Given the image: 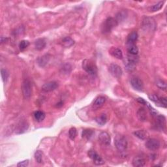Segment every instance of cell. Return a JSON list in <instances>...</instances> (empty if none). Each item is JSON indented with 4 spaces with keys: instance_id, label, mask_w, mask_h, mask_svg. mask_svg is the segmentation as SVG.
I'll list each match as a JSON object with an SVG mask.
<instances>
[{
    "instance_id": "ba28073f",
    "label": "cell",
    "mask_w": 167,
    "mask_h": 167,
    "mask_svg": "<svg viewBox=\"0 0 167 167\" xmlns=\"http://www.w3.org/2000/svg\"><path fill=\"white\" fill-rule=\"evenodd\" d=\"M131 85L132 86L134 90L138 91H141L143 90L144 84L138 77H133L131 80Z\"/></svg>"
},
{
    "instance_id": "d590c367",
    "label": "cell",
    "mask_w": 167,
    "mask_h": 167,
    "mask_svg": "<svg viewBox=\"0 0 167 167\" xmlns=\"http://www.w3.org/2000/svg\"><path fill=\"white\" fill-rule=\"evenodd\" d=\"M35 158L38 163H41L42 162V153L41 151H37L35 153Z\"/></svg>"
},
{
    "instance_id": "f546056e",
    "label": "cell",
    "mask_w": 167,
    "mask_h": 167,
    "mask_svg": "<svg viewBox=\"0 0 167 167\" xmlns=\"http://www.w3.org/2000/svg\"><path fill=\"white\" fill-rule=\"evenodd\" d=\"M127 13L126 11L123 10V11H121L118 13L116 17V20L118 21V22H119L125 20L127 17Z\"/></svg>"
},
{
    "instance_id": "74e56055",
    "label": "cell",
    "mask_w": 167,
    "mask_h": 167,
    "mask_svg": "<svg viewBox=\"0 0 167 167\" xmlns=\"http://www.w3.org/2000/svg\"><path fill=\"white\" fill-rule=\"evenodd\" d=\"M146 105H147V106L148 108V109H149V110H150V114H152L153 116H157V112L156 111V110L155 109H153V108L152 106H151V105L149 103H147Z\"/></svg>"
},
{
    "instance_id": "836d02e7",
    "label": "cell",
    "mask_w": 167,
    "mask_h": 167,
    "mask_svg": "<svg viewBox=\"0 0 167 167\" xmlns=\"http://www.w3.org/2000/svg\"><path fill=\"white\" fill-rule=\"evenodd\" d=\"M127 60L136 64L139 60V58L138 55H131L127 54Z\"/></svg>"
},
{
    "instance_id": "d6a6232c",
    "label": "cell",
    "mask_w": 167,
    "mask_h": 167,
    "mask_svg": "<svg viewBox=\"0 0 167 167\" xmlns=\"http://www.w3.org/2000/svg\"><path fill=\"white\" fill-rule=\"evenodd\" d=\"M156 85H157V87L159 88H160L161 90H163L165 91L166 90V82L165 81H163V80H160V79L157 80V82H156Z\"/></svg>"
},
{
    "instance_id": "d4e9b609",
    "label": "cell",
    "mask_w": 167,
    "mask_h": 167,
    "mask_svg": "<svg viewBox=\"0 0 167 167\" xmlns=\"http://www.w3.org/2000/svg\"><path fill=\"white\" fill-rule=\"evenodd\" d=\"M95 121L99 125H101V126L104 125V124H106V123L107 122L106 115L104 114H101V116H99L96 118Z\"/></svg>"
},
{
    "instance_id": "1f68e13d",
    "label": "cell",
    "mask_w": 167,
    "mask_h": 167,
    "mask_svg": "<svg viewBox=\"0 0 167 167\" xmlns=\"http://www.w3.org/2000/svg\"><path fill=\"white\" fill-rule=\"evenodd\" d=\"M77 136V130L75 127H71L69 131V136L71 140H74Z\"/></svg>"
},
{
    "instance_id": "4316f807",
    "label": "cell",
    "mask_w": 167,
    "mask_h": 167,
    "mask_svg": "<svg viewBox=\"0 0 167 167\" xmlns=\"http://www.w3.org/2000/svg\"><path fill=\"white\" fill-rule=\"evenodd\" d=\"M136 63H134L132 61H130L127 60L125 62V69L127 70L128 71H133L134 69H136Z\"/></svg>"
},
{
    "instance_id": "2e32d148",
    "label": "cell",
    "mask_w": 167,
    "mask_h": 167,
    "mask_svg": "<svg viewBox=\"0 0 167 167\" xmlns=\"http://www.w3.org/2000/svg\"><path fill=\"white\" fill-rule=\"evenodd\" d=\"M146 165V161L143 157L137 156L133 159V165L136 167H142Z\"/></svg>"
},
{
    "instance_id": "ffe728a7",
    "label": "cell",
    "mask_w": 167,
    "mask_h": 167,
    "mask_svg": "<svg viewBox=\"0 0 167 167\" xmlns=\"http://www.w3.org/2000/svg\"><path fill=\"white\" fill-rule=\"evenodd\" d=\"M137 117L141 122H145L147 120V113L144 108H141L137 111Z\"/></svg>"
},
{
    "instance_id": "f1b7e54d",
    "label": "cell",
    "mask_w": 167,
    "mask_h": 167,
    "mask_svg": "<svg viewBox=\"0 0 167 167\" xmlns=\"http://www.w3.org/2000/svg\"><path fill=\"white\" fill-rule=\"evenodd\" d=\"M93 133H94L93 131L91 130V129H84V130H83L82 133V136L83 138H85L87 140H89L93 136Z\"/></svg>"
},
{
    "instance_id": "b9f144b4",
    "label": "cell",
    "mask_w": 167,
    "mask_h": 167,
    "mask_svg": "<svg viewBox=\"0 0 167 167\" xmlns=\"http://www.w3.org/2000/svg\"><path fill=\"white\" fill-rule=\"evenodd\" d=\"M8 41V38L7 37H1V43L3 44V43L4 42H6Z\"/></svg>"
},
{
    "instance_id": "f35d334b",
    "label": "cell",
    "mask_w": 167,
    "mask_h": 167,
    "mask_svg": "<svg viewBox=\"0 0 167 167\" xmlns=\"http://www.w3.org/2000/svg\"><path fill=\"white\" fill-rule=\"evenodd\" d=\"M148 97L150 99L151 101L154 102L156 104H159V97L158 96H157L156 95H148Z\"/></svg>"
},
{
    "instance_id": "6da1fadb",
    "label": "cell",
    "mask_w": 167,
    "mask_h": 167,
    "mask_svg": "<svg viewBox=\"0 0 167 167\" xmlns=\"http://www.w3.org/2000/svg\"><path fill=\"white\" fill-rule=\"evenodd\" d=\"M82 68L90 76L95 77L98 72L97 67L93 61L91 60H85L82 62Z\"/></svg>"
},
{
    "instance_id": "7a4b0ae2",
    "label": "cell",
    "mask_w": 167,
    "mask_h": 167,
    "mask_svg": "<svg viewBox=\"0 0 167 167\" xmlns=\"http://www.w3.org/2000/svg\"><path fill=\"white\" fill-rule=\"evenodd\" d=\"M118 22L116 18L109 17L104 21L101 26V31L103 33H109L118 26Z\"/></svg>"
},
{
    "instance_id": "ac0fdd59",
    "label": "cell",
    "mask_w": 167,
    "mask_h": 167,
    "mask_svg": "<svg viewBox=\"0 0 167 167\" xmlns=\"http://www.w3.org/2000/svg\"><path fill=\"white\" fill-rule=\"evenodd\" d=\"M138 39V33L136 31H133L129 35L127 39V45H134Z\"/></svg>"
},
{
    "instance_id": "7402d4cb",
    "label": "cell",
    "mask_w": 167,
    "mask_h": 167,
    "mask_svg": "<svg viewBox=\"0 0 167 167\" xmlns=\"http://www.w3.org/2000/svg\"><path fill=\"white\" fill-rule=\"evenodd\" d=\"M33 116L37 122H41L45 120V114L42 111H41V110H37V111L34 112Z\"/></svg>"
},
{
    "instance_id": "30bf717a",
    "label": "cell",
    "mask_w": 167,
    "mask_h": 167,
    "mask_svg": "<svg viewBox=\"0 0 167 167\" xmlns=\"http://www.w3.org/2000/svg\"><path fill=\"white\" fill-rule=\"evenodd\" d=\"M58 86V83L57 82L52 81L46 83L44 85H42L41 89L45 92H50V91H52L55 90L56 89H57Z\"/></svg>"
},
{
    "instance_id": "484cf974",
    "label": "cell",
    "mask_w": 167,
    "mask_h": 167,
    "mask_svg": "<svg viewBox=\"0 0 167 167\" xmlns=\"http://www.w3.org/2000/svg\"><path fill=\"white\" fill-rule=\"evenodd\" d=\"M71 71H72V66L71 65V64H69L68 63L64 64L61 69V73L63 74H70V72H71Z\"/></svg>"
},
{
    "instance_id": "4fadbf2b",
    "label": "cell",
    "mask_w": 167,
    "mask_h": 167,
    "mask_svg": "<svg viewBox=\"0 0 167 167\" xmlns=\"http://www.w3.org/2000/svg\"><path fill=\"white\" fill-rule=\"evenodd\" d=\"M156 118V126L160 130H164L166 126V118L163 115H157Z\"/></svg>"
},
{
    "instance_id": "44dd1931",
    "label": "cell",
    "mask_w": 167,
    "mask_h": 167,
    "mask_svg": "<svg viewBox=\"0 0 167 167\" xmlns=\"http://www.w3.org/2000/svg\"><path fill=\"white\" fill-rule=\"evenodd\" d=\"M74 44V41L70 37H65V38L63 39L62 41H61V45H62L63 47H64L65 48L71 47Z\"/></svg>"
},
{
    "instance_id": "5bb4252c",
    "label": "cell",
    "mask_w": 167,
    "mask_h": 167,
    "mask_svg": "<svg viewBox=\"0 0 167 167\" xmlns=\"http://www.w3.org/2000/svg\"><path fill=\"white\" fill-rule=\"evenodd\" d=\"M106 101V98L103 96H99L97 97L95 101H94L92 106L94 109H97L99 108H101L104 104Z\"/></svg>"
},
{
    "instance_id": "7bdbcfd3",
    "label": "cell",
    "mask_w": 167,
    "mask_h": 167,
    "mask_svg": "<svg viewBox=\"0 0 167 167\" xmlns=\"http://www.w3.org/2000/svg\"><path fill=\"white\" fill-rule=\"evenodd\" d=\"M63 103L62 101H61V102H60V103H58L57 104H56V107L61 108V106H63Z\"/></svg>"
},
{
    "instance_id": "e575fe53",
    "label": "cell",
    "mask_w": 167,
    "mask_h": 167,
    "mask_svg": "<svg viewBox=\"0 0 167 167\" xmlns=\"http://www.w3.org/2000/svg\"><path fill=\"white\" fill-rule=\"evenodd\" d=\"M29 42L28 41H26V40H23V41H21L19 43L20 50H24L29 47Z\"/></svg>"
},
{
    "instance_id": "603a6c76",
    "label": "cell",
    "mask_w": 167,
    "mask_h": 167,
    "mask_svg": "<svg viewBox=\"0 0 167 167\" xmlns=\"http://www.w3.org/2000/svg\"><path fill=\"white\" fill-rule=\"evenodd\" d=\"M127 54L131 55H138V48L136 47L135 44L128 45Z\"/></svg>"
},
{
    "instance_id": "9c48e42d",
    "label": "cell",
    "mask_w": 167,
    "mask_h": 167,
    "mask_svg": "<svg viewBox=\"0 0 167 167\" xmlns=\"http://www.w3.org/2000/svg\"><path fill=\"white\" fill-rule=\"evenodd\" d=\"M99 141L104 146H109L110 142H111V138H110V134L107 132L103 131L99 134Z\"/></svg>"
},
{
    "instance_id": "d6986e66",
    "label": "cell",
    "mask_w": 167,
    "mask_h": 167,
    "mask_svg": "<svg viewBox=\"0 0 167 167\" xmlns=\"http://www.w3.org/2000/svg\"><path fill=\"white\" fill-rule=\"evenodd\" d=\"M110 53L112 56H114V58L119 59V60H122L123 58V53L122 51L120 48H112L110 50Z\"/></svg>"
},
{
    "instance_id": "60d3db41",
    "label": "cell",
    "mask_w": 167,
    "mask_h": 167,
    "mask_svg": "<svg viewBox=\"0 0 167 167\" xmlns=\"http://www.w3.org/2000/svg\"><path fill=\"white\" fill-rule=\"evenodd\" d=\"M136 101H137V102H138L139 103H141V104H142L146 105V104H147V102H146V101H145L143 98L138 97V98L136 99Z\"/></svg>"
},
{
    "instance_id": "52a82bcc",
    "label": "cell",
    "mask_w": 167,
    "mask_h": 167,
    "mask_svg": "<svg viewBox=\"0 0 167 167\" xmlns=\"http://www.w3.org/2000/svg\"><path fill=\"white\" fill-rule=\"evenodd\" d=\"M146 147L150 151H155L160 148V142L155 138H150L146 142Z\"/></svg>"
},
{
    "instance_id": "7c38bea8",
    "label": "cell",
    "mask_w": 167,
    "mask_h": 167,
    "mask_svg": "<svg viewBox=\"0 0 167 167\" xmlns=\"http://www.w3.org/2000/svg\"><path fill=\"white\" fill-rule=\"evenodd\" d=\"M142 27L145 29H152L155 28V22L153 20V18H145L142 23Z\"/></svg>"
},
{
    "instance_id": "4dcf8cb0",
    "label": "cell",
    "mask_w": 167,
    "mask_h": 167,
    "mask_svg": "<svg viewBox=\"0 0 167 167\" xmlns=\"http://www.w3.org/2000/svg\"><path fill=\"white\" fill-rule=\"evenodd\" d=\"M1 79L4 83H6L9 77V73L7 69H1Z\"/></svg>"
},
{
    "instance_id": "8fae6325",
    "label": "cell",
    "mask_w": 167,
    "mask_h": 167,
    "mask_svg": "<svg viewBox=\"0 0 167 167\" xmlns=\"http://www.w3.org/2000/svg\"><path fill=\"white\" fill-rule=\"evenodd\" d=\"M28 127L29 125L28 122H26V121H22V122H19V123L17 125V127H16L15 133L17 134H22L28 130Z\"/></svg>"
},
{
    "instance_id": "5b68a950",
    "label": "cell",
    "mask_w": 167,
    "mask_h": 167,
    "mask_svg": "<svg viewBox=\"0 0 167 167\" xmlns=\"http://www.w3.org/2000/svg\"><path fill=\"white\" fill-rule=\"evenodd\" d=\"M109 71L113 77L116 78V79H120L122 77L123 71L121 67L116 63L110 64L109 66Z\"/></svg>"
},
{
    "instance_id": "ab89813d",
    "label": "cell",
    "mask_w": 167,
    "mask_h": 167,
    "mask_svg": "<svg viewBox=\"0 0 167 167\" xmlns=\"http://www.w3.org/2000/svg\"><path fill=\"white\" fill-rule=\"evenodd\" d=\"M29 164V160H25L23 161H21L17 164V166L18 167H25L28 165Z\"/></svg>"
},
{
    "instance_id": "8d00e7d4",
    "label": "cell",
    "mask_w": 167,
    "mask_h": 167,
    "mask_svg": "<svg viewBox=\"0 0 167 167\" xmlns=\"http://www.w3.org/2000/svg\"><path fill=\"white\" fill-rule=\"evenodd\" d=\"M166 104H167L166 99L165 97H159V101L158 106L166 108Z\"/></svg>"
},
{
    "instance_id": "8992f818",
    "label": "cell",
    "mask_w": 167,
    "mask_h": 167,
    "mask_svg": "<svg viewBox=\"0 0 167 167\" xmlns=\"http://www.w3.org/2000/svg\"><path fill=\"white\" fill-rule=\"evenodd\" d=\"M88 155L89 157L93 160V163L95 164V165L99 166V165H103L104 164V161H103V159H102L100 156L98 155V153L95 152L94 150L89 151Z\"/></svg>"
},
{
    "instance_id": "3957f363",
    "label": "cell",
    "mask_w": 167,
    "mask_h": 167,
    "mask_svg": "<svg viewBox=\"0 0 167 167\" xmlns=\"http://www.w3.org/2000/svg\"><path fill=\"white\" fill-rule=\"evenodd\" d=\"M115 146L120 152H124L128 146L127 141L125 136L119 135L116 137L114 140Z\"/></svg>"
},
{
    "instance_id": "83f0119b",
    "label": "cell",
    "mask_w": 167,
    "mask_h": 167,
    "mask_svg": "<svg viewBox=\"0 0 167 167\" xmlns=\"http://www.w3.org/2000/svg\"><path fill=\"white\" fill-rule=\"evenodd\" d=\"M164 3H165V1L159 2V3H157L152 5V6L150 8V11H152V12L158 11V10H159L161 8L163 7Z\"/></svg>"
},
{
    "instance_id": "277c9868",
    "label": "cell",
    "mask_w": 167,
    "mask_h": 167,
    "mask_svg": "<svg viewBox=\"0 0 167 167\" xmlns=\"http://www.w3.org/2000/svg\"><path fill=\"white\" fill-rule=\"evenodd\" d=\"M22 91L24 98L25 99H29L32 95V87L31 82L28 79H25L22 85Z\"/></svg>"
},
{
    "instance_id": "e0dca14e",
    "label": "cell",
    "mask_w": 167,
    "mask_h": 167,
    "mask_svg": "<svg viewBox=\"0 0 167 167\" xmlns=\"http://www.w3.org/2000/svg\"><path fill=\"white\" fill-rule=\"evenodd\" d=\"M47 42L44 39H38L35 41V48L37 50L41 51L46 47Z\"/></svg>"
},
{
    "instance_id": "cb8c5ba5",
    "label": "cell",
    "mask_w": 167,
    "mask_h": 167,
    "mask_svg": "<svg viewBox=\"0 0 167 167\" xmlns=\"http://www.w3.org/2000/svg\"><path fill=\"white\" fill-rule=\"evenodd\" d=\"M134 134L135 135L136 137H138V138L141 139V140H145L148 138V133L144 130H138L136 131L134 133Z\"/></svg>"
},
{
    "instance_id": "9a60e30c",
    "label": "cell",
    "mask_w": 167,
    "mask_h": 167,
    "mask_svg": "<svg viewBox=\"0 0 167 167\" xmlns=\"http://www.w3.org/2000/svg\"><path fill=\"white\" fill-rule=\"evenodd\" d=\"M50 59V56L49 54H45L37 59V64L39 65V67H44L49 62Z\"/></svg>"
}]
</instances>
